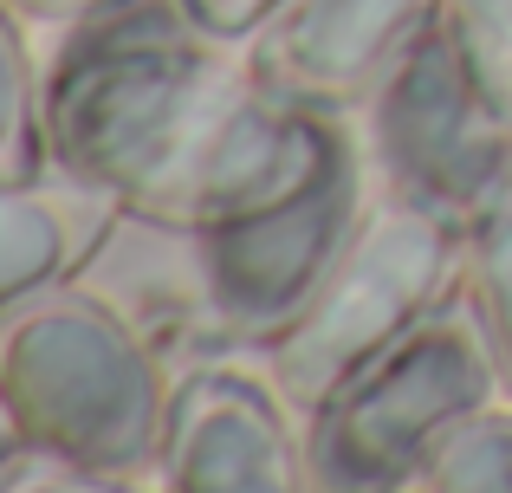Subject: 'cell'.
<instances>
[{"mask_svg": "<svg viewBox=\"0 0 512 493\" xmlns=\"http://www.w3.org/2000/svg\"><path fill=\"white\" fill-rule=\"evenodd\" d=\"M188 0H117L72 20L46 65V156L169 234L299 195L350 150L331 111L221 59Z\"/></svg>", "mask_w": 512, "mask_h": 493, "instance_id": "cell-1", "label": "cell"}, {"mask_svg": "<svg viewBox=\"0 0 512 493\" xmlns=\"http://www.w3.org/2000/svg\"><path fill=\"white\" fill-rule=\"evenodd\" d=\"M0 390L26 448L137 474L156 468L175 383L124 305L65 279L0 312Z\"/></svg>", "mask_w": 512, "mask_h": 493, "instance_id": "cell-2", "label": "cell"}, {"mask_svg": "<svg viewBox=\"0 0 512 493\" xmlns=\"http://www.w3.org/2000/svg\"><path fill=\"white\" fill-rule=\"evenodd\" d=\"M500 370L467 299H441L396 344L357 364L305 416L318 493H396L415 487L435 442L474 409L500 403Z\"/></svg>", "mask_w": 512, "mask_h": 493, "instance_id": "cell-3", "label": "cell"}, {"mask_svg": "<svg viewBox=\"0 0 512 493\" xmlns=\"http://www.w3.org/2000/svg\"><path fill=\"white\" fill-rule=\"evenodd\" d=\"M467 266V234L422 215L409 202H370L363 228L350 234L344 260L331 266L325 292L305 305V318L279 344H266L273 383L299 416H312L357 364H370L383 344H396L415 318L454 299Z\"/></svg>", "mask_w": 512, "mask_h": 493, "instance_id": "cell-4", "label": "cell"}, {"mask_svg": "<svg viewBox=\"0 0 512 493\" xmlns=\"http://www.w3.org/2000/svg\"><path fill=\"white\" fill-rule=\"evenodd\" d=\"M370 150L389 195L454 234H474L512 189V111L487 98L441 20L376 85Z\"/></svg>", "mask_w": 512, "mask_h": 493, "instance_id": "cell-5", "label": "cell"}, {"mask_svg": "<svg viewBox=\"0 0 512 493\" xmlns=\"http://www.w3.org/2000/svg\"><path fill=\"white\" fill-rule=\"evenodd\" d=\"M363 215H370L363 176H357V156L344 150L325 176L305 182L286 202L188 234L195 286L214 331L227 344H260V351L279 344L305 318V305L325 292L331 266L344 260Z\"/></svg>", "mask_w": 512, "mask_h": 493, "instance_id": "cell-6", "label": "cell"}, {"mask_svg": "<svg viewBox=\"0 0 512 493\" xmlns=\"http://www.w3.org/2000/svg\"><path fill=\"white\" fill-rule=\"evenodd\" d=\"M163 493H318L312 442L279 383L201 364L175 377L169 429L156 448Z\"/></svg>", "mask_w": 512, "mask_h": 493, "instance_id": "cell-7", "label": "cell"}, {"mask_svg": "<svg viewBox=\"0 0 512 493\" xmlns=\"http://www.w3.org/2000/svg\"><path fill=\"white\" fill-rule=\"evenodd\" d=\"M441 20V0H279L247 33V72L305 111L370 104Z\"/></svg>", "mask_w": 512, "mask_h": 493, "instance_id": "cell-8", "label": "cell"}, {"mask_svg": "<svg viewBox=\"0 0 512 493\" xmlns=\"http://www.w3.org/2000/svg\"><path fill=\"white\" fill-rule=\"evenodd\" d=\"M117 228H124V202L59 163L0 182V312L78 279L111 247Z\"/></svg>", "mask_w": 512, "mask_h": 493, "instance_id": "cell-9", "label": "cell"}, {"mask_svg": "<svg viewBox=\"0 0 512 493\" xmlns=\"http://www.w3.org/2000/svg\"><path fill=\"white\" fill-rule=\"evenodd\" d=\"M52 169L46 156V72L33 65L13 7L0 0V182Z\"/></svg>", "mask_w": 512, "mask_h": 493, "instance_id": "cell-10", "label": "cell"}, {"mask_svg": "<svg viewBox=\"0 0 512 493\" xmlns=\"http://www.w3.org/2000/svg\"><path fill=\"white\" fill-rule=\"evenodd\" d=\"M415 493H512V403L454 422L415 474Z\"/></svg>", "mask_w": 512, "mask_h": 493, "instance_id": "cell-11", "label": "cell"}, {"mask_svg": "<svg viewBox=\"0 0 512 493\" xmlns=\"http://www.w3.org/2000/svg\"><path fill=\"white\" fill-rule=\"evenodd\" d=\"M461 286H467V305H474V318H480V338H487V351H493L500 390L512 403V189L500 195V208L467 234Z\"/></svg>", "mask_w": 512, "mask_h": 493, "instance_id": "cell-12", "label": "cell"}, {"mask_svg": "<svg viewBox=\"0 0 512 493\" xmlns=\"http://www.w3.org/2000/svg\"><path fill=\"white\" fill-rule=\"evenodd\" d=\"M441 26L487 98L512 111V0H441Z\"/></svg>", "mask_w": 512, "mask_h": 493, "instance_id": "cell-13", "label": "cell"}, {"mask_svg": "<svg viewBox=\"0 0 512 493\" xmlns=\"http://www.w3.org/2000/svg\"><path fill=\"white\" fill-rule=\"evenodd\" d=\"M0 493H150L117 468H85V461L65 455H39V448H20L13 461H0ZM163 493V487H156Z\"/></svg>", "mask_w": 512, "mask_h": 493, "instance_id": "cell-14", "label": "cell"}, {"mask_svg": "<svg viewBox=\"0 0 512 493\" xmlns=\"http://www.w3.org/2000/svg\"><path fill=\"white\" fill-rule=\"evenodd\" d=\"M188 7H195V20L208 26V33L240 39V33H253V26H260L279 0H188Z\"/></svg>", "mask_w": 512, "mask_h": 493, "instance_id": "cell-15", "label": "cell"}, {"mask_svg": "<svg viewBox=\"0 0 512 493\" xmlns=\"http://www.w3.org/2000/svg\"><path fill=\"white\" fill-rule=\"evenodd\" d=\"M13 13H33V20H59V26H72V20H91V13H104V7H117V0H7Z\"/></svg>", "mask_w": 512, "mask_h": 493, "instance_id": "cell-16", "label": "cell"}, {"mask_svg": "<svg viewBox=\"0 0 512 493\" xmlns=\"http://www.w3.org/2000/svg\"><path fill=\"white\" fill-rule=\"evenodd\" d=\"M26 448V435H20V422H13V403H7V390H0V461H13Z\"/></svg>", "mask_w": 512, "mask_h": 493, "instance_id": "cell-17", "label": "cell"}, {"mask_svg": "<svg viewBox=\"0 0 512 493\" xmlns=\"http://www.w3.org/2000/svg\"><path fill=\"white\" fill-rule=\"evenodd\" d=\"M396 493H415V487H396Z\"/></svg>", "mask_w": 512, "mask_h": 493, "instance_id": "cell-18", "label": "cell"}]
</instances>
